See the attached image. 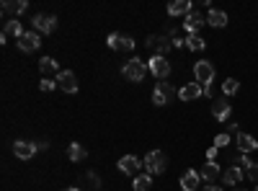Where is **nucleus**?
<instances>
[{
	"instance_id": "obj_29",
	"label": "nucleus",
	"mask_w": 258,
	"mask_h": 191,
	"mask_svg": "<svg viewBox=\"0 0 258 191\" xmlns=\"http://www.w3.org/2000/svg\"><path fill=\"white\" fill-rule=\"evenodd\" d=\"M235 165H238V168H240V171H248V168L253 165V160H250V158H248L245 153H240L238 158H235Z\"/></svg>"
},
{
	"instance_id": "obj_17",
	"label": "nucleus",
	"mask_w": 258,
	"mask_h": 191,
	"mask_svg": "<svg viewBox=\"0 0 258 191\" xmlns=\"http://www.w3.org/2000/svg\"><path fill=\"white\" fill-rule=\"evenodd\" d=\"M199 181H202L199 171H186V173L181 176V188H183V191H197V188H199Z\"/></svg>"
},
{
	"instance_id": "obj_11",
	"label": "nucleus",
	"mask_w": 258,
	"mask_h": 191,
	"mask_svg": "<svg viewBox=\"0 0 258 191\" xmlns=\"http://www.w3.org/2000/svg\"><path fill=\"white\" fill-rule=\"evenodd\" d=\"M140 168H142V163H140V158H135V155H124V158L119 160V171H121L124 176L137 178V176H140Z\"/></svg>"
},
{
	"instance_id": "obj_3",
	"label": "nucleus",
	"mask_w": 258,
	"mask_h": 191,
	"mask_svg": "<svg viewBox=\"0 0 258 191\" xmlns=\"http://www.w3.org/2000/svg\"><path fill=\"white\" fill-rule=\"evenodd\" d=\"M173 96H178V91H173V86L170 83H158L155 91H153V103L155 106H168L170 101H173Z\"/></svg>"
},
{
	"instance_id": "obj_18",
	"label": "nucleus",
	"mask_w": 258,
	"mask_h": 191,
	"mask_svg": "<svg viewBox=\"0 0 258 191\" xmlns=\"http://www.w3.org/2000/svg\"><path fill=\"white\" fill-rule=\"evenodd\" d=\"M207 24L214 26V29H225L227 26V13L225 11H217V8H212L207 13Z\"/></svg>"
},
{
	"instance_id": "obj_34",
	"label": "nucleus",
	"mask_w": 258,
	"mask_h": 191,
	"mask_svg": "<svg viewBox=\"0 0 258 191\" xmlns=\"http://www.w3.org/2000/svg\"><path fill=\"white\" fill-rule=\"evenodd\" d=\"M227 135H240V126L238 124H227Z\"/></svg>"
},
{
	"instance_id": "obj_19",
	"label": "nucleus",
	"mask_w": 258,
	"mask_h": 191,
	"mask_svg": "<svg viewBox=\"0 0 258 191\" xmlns=\"http://www.w3.org/2000/svg\"><path fill=\"white\" fill-rule=\"evenodd\" d=\"M191 11H194V8H191V0H173V3L168 6V13H170V16H183V18H186Z\"/></svg>"
},
{
	"instance_id": "obj_24",
	"label": "nucleus",
	"mask_w": 258,
	"mask_h": 191,
	"mask_svg": "<svg viewBox=\"0 0 258 191\" xmlns=\"http://www.w3.org/2000/svg\"><path fill=\"white\" fill-rule=\"evenodd\" d=\"M39 70H41V75H54V73H57V59L41 57V59H39ZM57 75H59V73H57Z\"/></svg>"
},
{
	"instance_id": "obj_5",
	"label": "nucleus",
	"mask_w": 258,
	"mask_h": 191,
	"mask_svg": "<svg viewBox=\"0 0 258 191\" xmlns=\"http://www.w3.org/2000/svg\"><path fill=\"white\" fill-rule=\"evenodd\" d=\"M109 47L114 49V52H132L135 49V44L137 41L132 39V36H126V34H109Z\"/></svg>"
},
{
	"instance_id": "obj_33",
	"label": "nucleus",
	"mask_w": 258,
	"mask_h": 191,
	"mask_svg": "<svg viewBox=\"0 0 258 191\" xmlns=\"http://www.w3.org/2000/svg\"><path fill=\"white\" fill-rule=\"evenodd\" d=\"M217 153H220V150H217V147H214V145H212V147H209V150H207V160H214V158H217Z\"/></svg>"
},
{
	"instance_id": "obj_23",
	"label": "nucleus",
	"mask_w": 258,
	"mask_h": 191,
	"mask_svg": "<svg viewBox=\"0 0 258 191\" xmlns=\"http://www.w3.org/2000/svg\"><path fill=\"white\" fill-rule=\"evenodd\" d=\"M238 147H240V153H253V150H258V140L255 137H250V135H238Z\"/></svg>"
},
{
	"instance_id": "obj_27",
	"label": "nucleus",
	"mask_w": 258,
	"mask_h": 191,
	"mask_svg": "<svg viewBox=\"0 0 258 191\" xmlns=\"http://www.w3.org/2000/svg\"><path fill=\"white\" fill-rule=\"evenodd\" d=\"M135 191H150V186H153V176L150 173H140L135 181H132Z\"/></svg>"
},
{
	"instance_id": "obj_39",
	"label": "nucleus",
	"mask_w": 258,
	"mask_h": 191,
	"mask_svg": "<svg viewBox=\"0 0 258 191\" xmlns=\"http://www.w3.org/2000/svg\"><path fill=\"white\" fill-rule=\"evenodd\" d=\"M255 191H258V186H255Z\"/></svg>"
},
{
	"instance_id": "obj_14",
	"label": "nucleus",
	"mask_w": 258,
	"mask_h": 191,
	"mask_svg": "<svg viewBox=\"0 0 258 191\" xmlns=\"http://www.w3.org/2000/svg\"><path fill=\"white\" fill-rule=\"evenodd\" d=\"M230 114H232V106H230L227 101L217 98V101L212 103V116L217 119V121H227V119H230Z\"/></svg>"
},
{
	"instance_id": "obj_1",
	"label": "nucleus",
	"mask_w": 258,
	"mask_h": 191,
	"mask_svg": "<svg viewBox=\"0 0 258 191\" xmlns=\"http://www.w3.org/2000/svg\"><path fill=\"white\" fill-rule=\"evenodd\" d=\"M142 165H145V171H147L150 176H160V173H165V168H168V158H165V153L153 150V153L145 155Z\"/></svg>"
},
{
	"instance_id": "obj_32",
	"label": "nucleus",
	"mask_w": 258,
	"mask_h": 191,
	"mask_svg": "<svg viewBox=\"0 0 258 191\" xmlns=\"http://www.w3.org/2000/svg\"><path fill=\"white\" fill-rule=\"evenodd\" d=\"M245 176H248L250 181H255V183H258V163H253V165L248 168V171H245Z\"/></svg>"
},
{
	"instance_id": "obj_22",
	"label": "nucleus",
	"mask_w": 258,
	"mask_h": 191,
	"mask_svg": "<svg viewBox=\"0 0 258 191\" xmlns=\"http://www.w3.org/2000/svg\"><path fill=\"white\" fill-rule=\"evenodd\" d=\"M222 181H225V186H238L243 181V171L238 165H232V168H227V171L222 173Z\"/></svg>"
},
{
	"instance_id": "obj_4",
	"label": "nucleus",
	"mask_w": 258,
	"mask_h": 191,
	"mask_svg": "<svg viewBox=\"0 0 258 191\" xmlns=\"http://www.w3.org/2000/svg\"><path fill=\"white\" fill-rule=\"evenodd\" d=\"M194 75H197L199 86H212V80H214V65H212V62H207V59H202V62L194 65Z\"/></svg>"
},
{
	"instance_id": "obj_16",
	"label": "nucleus",
	"mask_w": 258,
	"mask_h": 191,
	"mask_svg": "<svg viewBox=\"0 0 258 191\" xmlns=\"http://www.w3.org/2000/svg\"><path fill=\"white\" fill-rule=\"evenodd\" d=\"M29 11V3H26V0H6V3H3V13L8 16H21V13H26Z\"/></svg>"
},
{
	"instance_id": "obj_26",
	"label": "nucleus",
	"mask_w": 258,
	"mask_h": 191,
	"mask_svg": "<svg viewBox=\"0 0 258 191\" xmlns=\"http://www.w3.org/2000/svg\"><path fill=\"white\" fill-rule=\"evenodd\" d=\"M186 47H188L191 52H202V49L207 47V41H204L199 34H188V36H186Z\"/></svg>"
},
{
	"instance_id": "obj_15",
	"label": "nucleus",
	"mask_w": 258,
	"mask_h": 191,
	"mask_svg": "<svg viewBox=\"0 0 258 191\" xmlns=\"http://www.w3.org/2000/svg\"><path fill=\"white\" fill-rule=\"evenodd\" d=\"M204 93V88L199 86V83H186V86L178 88V98L181 101H194V98H199Z\"/></svg>"
},
{
	"instance_id": "obj_20",
	"label": "nucleus",
	"mask_w": 258,
	"mask_h": 191,
	"mask_svg": "<svg viewBox=\"0 0 258 191\" xmlns=\"http://www.w3.org/2000/svg\"><path fill=\"white\" fill-rule=\"evenodd\" d=\"M3 34H6V36H16V41H18L26 31L21 29V21H18V18H8V21H6V26H3Z\"/></svg>"
},
{
	"instance_id": "obj_36",
	"label": "nucleus",
	"mask_w": 258,
	"mask_h": 191,
	"mask_svg": "<svg viewBox=\"0 0 258 191\" xmlns=\"http://www.w3.org/2000/svg\"><path fill=\"white\" fill-rule=\"evenodd\" d=\"M202 191H222V188H220V186H204Z\"/></svg>"
},
{
	"instance_id": "obj_9",
	"label": "nucleus",
	"mask_w": 258,
	"mask_h": 191,
	"mask_svg": "<svg viewBox=\"0 0 258 191\" xmlns=\"http://www.w3.org/2000/svg\"><path fill=\"white\" fill-rule=\"evenodd\" d=\"M204 24H207V16H202V11H191V13L183 18V29H186L188 34H199Z\"/></svg>"
},
{
	"instance_id": "obj_12",
	"label": "nucleus",
	"mask_w": 258,
	"mask_h": 191,
	"mask_svg": "<svg viewBox=\"0 0 258 191\" xmlns=\"http://www.w3.org/2000/svg\"><path fill=\"white\" fill-rule=\"evenodd\" d=\"M36 150H39V147H36L34 142H26V140H16V142H13V153H16V158H21V160H31V158L36 155Z\"/></svg>"
},
{
	"instance_id": "obj_28",
	"label": "nucleus",
	"mask_w": 258,
	"mask_h": 191,
	"mask_svg": "<svg viewBox=\"0 0 258 191\" xmlns=\"http://www.w3.org/2000/svg\"><path fill=\"white\" fill-rule=\"evenodd\" d=\"M238 91H240V83L235 80V78H227V80L222 83V93H225V96H235Z\"/></svg>"
},
{
	"instance_id": "obj_10",
	"label": "nucleus",
	"mask_w": 258,
	"mask_h": 191,
	"mask_svg": "<svg viewBox=\"0 0 258 191\" xmlns=\"http://www.w3.org/2000/svg\"><path fill=\"white\" fill-rule=\"evenodd\" d=\"M57 86L64 91V93H78V75L73 70H62L57 75Z\"/></svg>"
},
{
	"instance_id": "obj_21",
	"label": "nucleus",
	"mask_w": 258,
	"mask_h": 191,
	"mask_svg": "<svg viewBox=\"0 0 258 191\" xmlns=\"http://www.w3.org/2000/svg\"><path fill=\"white\" fill-rule=\"evenodd\" d=\"M199 176H202L204 181H209V183H212L214 178L220 176V165L214 163V160H207V163L202 165V171H199Z\"/></svg>"
},
{
	"instance_id": "obj_37",
	"label": "nucleus",
	"mask_w": 258,
	"mask_h": 191,
	"mask_svg": "<svg viewBox=\"0 0 258 191\" xmlns=\"http://www.w3.org/2000/svg\"><path fill=\"white\" fill-rule=\"evenodd\" d=\"M232 191H245V188H240V186H235V188H232Z\"/></svg>"
},
{
	"instance_id": "obj_38",
	"label": "nucleus",
	"mask_w": 258,
	"mask_h": 191,
	"mask_svg": "<svg viewBox=\"0 0 258 191\" xmlns=\"http://www.w3.org/2000/svg\"><path fill=\"white\" fill-rule=\"evenodd\" d=\"M64 191H80V188H64Z\"/></svg>"
},
{
	"instance_id": "obj_25",
	"label": "nucleus",
	"mask_w": 258,
	"mask_h": 191,
	"mask_svg": "<svg viewBox=\"0 0 258 191\" xmlns=\"http://www.w3.org/2000/svg\"><path fill=\"white\" fill-rule=\"evenodd\" d=\"M85 155H88V153H85V147H83V145H78V142H73V145L68 147V158H70L73 163L85 160Z\"/></svg>"
},
{
	"instance_id": "obj_30",
	"label": "nucleus",
	"mask_w": 258,
	"mask_h": 191,
	"mask_svg": "<svg viewBox=\"0 0 258 191\" xmlns=\"http://www.w3.org/2000/svg\"><path fill=\"white\" fill-rule=\"evenodd\" d=\"M225 145H230V135H227V132H222V135L214 137V147H217V150H222Z\"/></svg>"
},
{
	"instance_id": "obj_31",
	"label": "nucleus",
	"mask_w": 258,
	"mask_h": 191,
	"mask_svg": "<svg viewBox=\"0 0 258 191\" xmlns=\"http://www.w3.org/2000/svg\"><path fill=\"white\" fill-rule=\"evenodd\" d=\"M54 86H57V83H54V80H49V78H41V83H39V88L44 91V93L54 91Z\"/></svg>"
},
{
	"instance_id": "obj_8",
	"label": "nucleus",
	"mask_w": 258,
	"mask_h": 191,
	"mask_svg": "<svg viewBox=\"0 0 258 191\" xmlns=\"http://www.w3.org/2000/svg\"><path fill=\"white\" fill-rule=\"evenodd\" d=\"M147 68H150V73H153L158 80H165V78L170 75V62H168L165 57H155V54H153V59L147 62Z\"/></svg>"
},
{
	"instance_id": "obj_6",
	"label": "nucleus",
	"mask_w": 258,
	"mask_h": 191,
	"mask_svg": "<svg viewBox=\"0 0 258 191\" xmlns=\"http://www.w3.org/2000/svg\"><path fill=\"white\" fill-rule=\"evenodd\" d=\"M147 47L155 52V57H165V54L170 52V47H173V41H170L168 36H158V34H153V36H147Z\"/></svg>"
},
{
	"instance_id": "obj_13",
	"label": "nucleus",
	"mask_w": 258,
	"mask_h": 191,
	"mask_svg": "<svg viewBox=\"0 0 258 191\" xmlns=\"http://www.w3.org/2000/svg\"><path fill=\"white\" fill-rule=\"evenodd\" d=\"M39 44H41V39H39V31H26L24 36L18 39V49L21 52H36L39 49Z\"/></svg>"
},
{
	"instance_id": "obj_2",
	"label": "nucleus",
	"mask_w": 258,
	"mask_h": 191,
	"mask_svg": "<svg viewBox=\"0 0 258 191\" xmlns=\"http://www.w3.org/2000/svg\"><path fill=\"white\" fill-rule=\"evenodd\" d=\"M147 65L145 62H140L137 57H132V59H126L124 62V68H121V75L126 78V80H132V83H142V78L147 75Z\"/></svg>"
},
{
	"instance_id": "obj_7",
	"label": "nucleus",
	"mask_w": 258,
	"mask_h": 191,
	"mask_svg": "<svg viewBox=\"0 0 258 191\" xmlns=\"http://www.w3.org/2000/svg\"><path fill=\"white\" fill-rule=\"evenodd\" d=\"M34 31H41V34H54V31H57V16L36 13V16H34Z\"/></svg>"
},
{
	"instance_id": "obj_35",
	"label": "nucleus",
	"mask_w": 258,
	"mask_h": 191,
	"mask_svg": "<svg viewBox=\"0 0 258 191\" xmlns=\"http://www.w3.org/2000/svg\"><path fill=\"white\" fill-rule=\"evenodd\" d=\"M204 96H207V98H214V91H212V86H204Z\"/></svg>"
}]
</instances>
